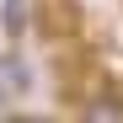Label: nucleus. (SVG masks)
I'll return each instance as SVG.
<instances>
[{"instance_id": "nucleus-1", "label": "nucleus", "mask_w": 123, "mask_h": 123, "mask_svg": "<svg viewBox=\"0 0 123 123\" xmlns=\"http://www.w3.org/2000/svg\"><path fill=\"white\" fill-rule=\"evenodd\" d=\"M0 86H11L16 96H27V91H32V64H27L16 48H6V59H0Z\"/></svg>"}, {"instance_id": "nucleus-2", "label": "nucleus", "mask_w": 123, "mask_h": 123, "mask_svg": "<svg viewBox=\"0 0 123 123\" xmlns=\"http://www.w3.org/2000/svg\"><path fill=\"white\" fill-rule=\"evenodd\" d=\"M27 22H32V16H27V0H0V27H6L11 43L27 32Z\"/></svg>"}, {"instance_id": "nucleus-3", "label": "nucleus", "mask_w": 123, "mask_h": 123, "mask_svg": "<svg viewBox=\"0 0 123 123\" xmlns=\"http://www.w3.org/2000/svg\"><path fill=\"white\" fill-rule=\"evenodd\" d=\"M80 118H123V96L118 91H102V96H91L86 107H80Z\"/></svg>"}, {"instance_id": "nucleus-4", "label": "nucleus", "mask_w": 123, "mask_h": 123, "mask_svg": "<svg viewBox=\"0 0 123 123\" xmlns=\"http://www.w3.org/2000/svg\"><path fill=\"white\" fill-rule=\"evenodd\" d=\"M0 118H11V107H6V86H0Z\"/></svg>"}]
</instances>
